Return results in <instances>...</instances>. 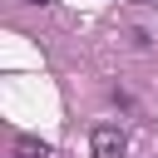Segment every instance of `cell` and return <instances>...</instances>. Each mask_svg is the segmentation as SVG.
Wrapping results in <instances>:
<instances>
[{"label": "cell", "instance_id": "6da1fadb", "mask_svg": "<svg viewBox=\"0 0 158 158\" xmlns=\"http://www.w3.org/2000/svg\"><path fill=\"white\" fill-rule=\"evenodd\" d=\"M89 148H94V158H123L128 133H123L118 123H99V128L89 133Z\"/></svg>", "mask_w": 158, "mask_h": 158}, {"label": "cell", "instance_id": "7a4b0ae2", "mask_svg": "<svg viewBox=\"0 0 158 158\" xmlns=\"http://www.w3.org/2000/svg\"><path fill=\"white\" fill-rule=\"evenodd\" d=\"M15 153H25V158H49V148H44L40 138H20V143H15Z\"/></svg>", "mask_w": 158, "mask_h": 158}, {"label": "cell", "instance_id": "3957f363", "mask_svg": "<svg viewBox=\"0 0 158 158\" xmlns=\"http://www.w3.org/2000/svg\"><path fill=\"white\" fill-rule=\"evenodd\" d=\"M25 5H49V0H25Z\"/></svg>", "mask_w": 158, "mask_h": 158}, {"label": "cell", "instance_id": "277c9868", "mask_svg": "<svg viewBox=\"0 0 158 158\" xmlns=\"http://www.w3.org/2000/svg\"><path fill=\"white\" fill-rule=\"evenodd\" d=\"M15 158H25V153H15Z\"/></svg>", "mask_w": 158, "mask_h": 158}, {"label": "cell", "instance_id": "5b68a950", "mask_svg": "<svg viewBox=\"0 0 158 158\" xmlns=\"http://www.w3.org/2000/svg\"><path fill=\"white\" fill-rule=\"evenodd\" d=\"M138 5H143V0H138Z\"/></svg>", "mask_w": 158, "mask_h": 158}]
</instances>
